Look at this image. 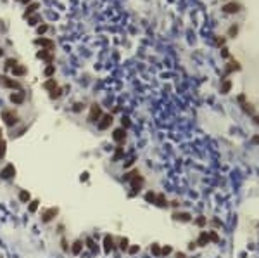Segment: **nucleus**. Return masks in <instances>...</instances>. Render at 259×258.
Returning a JSON list of instances; mask_svg holds the SVG:
<instances>
[{
	"instance_id": "obj_42",
	"label": "nucleus",
	"mask_w": 259,
	"mask_h": 258,
	"mask_svg": "<svg viewBox=\"0 0 259 258\" xmlns=\"http://www.w3.org/2000/svg\"><path fill=\"white\" fill-rule=\"evenodd\" d=\"M87 242H88V248L95 251V244H93V241H92V239H88V241H87Z\"/></svg>"
},
{
	"instance_id": "obj_35",
	"label": "nucleus",
	"mask_w": 259,
	"mask_h": 258,
	"mask_svg": "<svg viewBox=\"0 0 259 258\" xmlns=\"http://www.w3.org/2000/svg\"><path fill=\"white\" fill-rule=\"evenodd\" d=\"M209 241H213V242H218V241H220V236H218L214 230H211V232H209Z\"/></svg>"
},
{
	"instance_id": "obj_6",
	"label": "nucleus",
	"mask_w": 259,
	"mask_h": 258,
	"mask_svg": "<svg viewBox=\"0 0 259 258\" xmlns=\"http://www.w3.org/2000/svg\"><path fill=\"white\" fill-rule=\"evenodd\" d=\"M0 83H2L4 87H7V89H16V90H21V85H19L18 82H14V80L7 78L5 74H2V76H0Z\"/></svg>"
},
{
	"instance_id": "obj_14",
	"label": "nucleus",
	"mask_w": 259,
	"mask_h": 258,
	"mask_svg": "<svg viewBox=\"0 0 259 258\" xmlns=\"http://www.w3.org/2000/svg\"><path fill=\"white\" fill-rule=\"evenodd\" d=\"M223 11H225L226 14H233V12H239V11H240V5H239V4H226V5L223 7Z\"/></svg>"
},
{
	"instance_id": "obj_30",
	"label": "nucleus",
	"mask_w": 259,
	"mask_h": 258,
	"mask_svg": "<svg viewBox=\"0 0 259 258\" xmlns=\"http://www.w3.org/2000/svg\"><path fill=\"white\" fill-rule=\"evenodd\" d=\"M47 30H49V24H45V23H43V24H40V26L37 28V33H38V35H43Z\"/></svg>"
},
{
	"instance_id": "obj_38",
	"label": "nucleus",
	"mask_w": 259,
	"mask_h": 258,
	"mask_svg": "<svg viewBox=\"0 0 259 258\" xmlns=\"http://www.w3.org/2000/svg\"><path fill=\"white\" fill-rule=\"evenodd\" d=\"M171 251H173V249H171V246H164V248L161 249V255H164V257H166V255H169Z\"/></svg>"
},
{
	"instance_id": "obj_13",
	"label": "nucleus",
	"mask_w": 259,
	"mask_h": 258,
	"mask_svg": "<svg viewBox=\"0 0 259 258\" xmlns=\"http://www.w3.org/2000/svg\"><path fill=\"white\" fill-rule=\"evenodd\" d=\"M11 102H14V104H23V102H24V94L23 92L11 94Z\"/></svg>"
},
{
	"instance_id": "obj_1",
	"label": "nucleus",
	"mask_w": 259,
	"mask_h": 258,
	"mask_svg": "<svg viewBox=\"0 0 259 258\" xmlns=\"http://www.w3.org/2000/svg\"><path fill=\"white\" fill-rule=\"evenodd\" d=\"M2 120L5 121V125H7V127H14V125H18V123H19V116L12 109L2 111Z\"/></svg>"
},
{
	"instance_id": "obj_16",
	"label": "nucleus",
	"mask_w": 259,
	"mask_h": 258,
	"mask_svg": "<svg viewBox=\"0 0 259 258\" xmlns=\"http://www.w3.org/2000/svg\"><path fill=\"white\" fill-rule=\"evenodd\" d=\"M43 89H47V90H50V92H52V90H56V89H57V82L54 80V78H49V80L43 83Z\"/></svg>"
},
{
	"instance_id": "obj_23",
	"label": "nucleus",
	"mask_w": 259,
	"mask_h": 258,
	"mask_svg": "<svg viewBox=\"0 0 259 258\" xmlns=\"http://www.w3.org/2000/svg\"><path fill=\"white\" fill-rule=\"evenodd\" d=\"M138 173H140L138 170H131V172H128V173H125V180H126V182H130V180H131L133 177H137Z\"/></svg>"
},
{
	"instance_id": "obj_46",
	"label": "nucleus",
	"mask_w": 259,
	"mask_h": 258,
	"mask_svg": "<svg viewBox=\"0 0 259 258\" xmlns=\"http://www.w3.org/2000/svg\"><path fill=\"white\" fill-rule=\"evenodd\" d=\"M0 55H4V50H2V49H0Z\"/></svg>"
},
{
	"instance_id": "obj_32",
	"label": "nucleus",
	"mask_w": 259,
	"mask_h": 258,
	"mask_svg": "<svg viewBox=\"0 0 259 258\" xmlns=\"http://www.w3.org/2000/svg\"><path fill=\"white\" fill-rule=\"evenodd\" d=\"M61 94H62V90L57 87L56 90H52V92H50V99H59V97H61Z\"/></svg>"
},
{
	"instance_id": "obj_21",
	"label": "nucleus",
	"mask_w": 259,
	"mask_h": 258,
	"mask_svg": "<svg viewBox=\"0 0 259 258\" xmlns=\"http://www.w3.org/2000/svg\"><path fill=\"white\" fill-rule=\"evenodd\" d=\"M30 199H31V196H30L28 191H21V192H19V201H21V203H28Z\"/></svg>"
},
{
	"instance_id": "obj_29",
	"label": "nucleus",
	"mask_w": 259,
	"mask_h": 258,
	"mask_svg": "<svg viewBox=\"0 0 259 258\" xmlns=\"http://www.w3.org/2000/svg\"><path fill=\"white\" fill-rule=\"evenodd\" d=\"M145 201H147V203H156V194L149 191L147 194H145Z\"/></svg>"
},
{
	"instance_id": "obj_12",
	"label": "nucleus",
	"mask_w": 259,
	"mask_h": 258,
	"mask_svg": "<svg viewBox=\"0 0 259 258\" xmlns=\"http://www.w3.org/2000/svg\"><path fill=\"white\" fill-rule=\"evenodd\" d=\"M173 218H175V220H180V222H190L192 220L190 213H180V211H175V213H173Z\"/></svg>"
},
{
	"instance_id": "obj_20",
	"label": "nucleus",
	"mask_w": 259,
	"mask_h": 258,
	"mask_svg": "<svg viewBox=\"0 0 259 258\" xmlns=\"http://www.w3.org/2000/svg\"><path fill=\"white\" fill-rule=\"evenodd\" d=\"M38 7H40V5H38L37 2H35V4H31V5H28V9H26V12H24V18H30L33 12H37Z\"/></svg>"
},
{
	"instance_id": "obj_28",
	"label": "nucleus",
	"mask_w": 259,
	"mask_h": 258,
	"mask_svg": "<svg viewBox=\"0 0 259 258\" xmlns=\"http://www.w3.org/2000/svg\"><path fill=\"white\" fill-rule=\"evenodd\" d=\"M194 223H195L197 227H204V225L207 223V218H206V217H199V218H195V222H194Z\"/></svg>"
},
{
	"instance_id": "obj_2",
	"label": "nucleus",
	"mask_w": 259,
	"mask_h": 258,
	"mask_svg": "<svg viewBox=\"0 0 259 258\" xmlns=\"http://www.w3.org/2000/svg\"><path fill=\"white\" fill-rule=\"evenodd\" d=\"M102 118V109L99 104H92L90 106V113H88V121L90 123H99V120Z\"/></svg>"
},
{
	"instance_id": "obj_15",
	"label": "nucleus",
	"mask_w": 259,
	"mask_h": 258,
	"mask_svg": "<svg viewBox=\"0 0 259 258\" xmlns=\"http://www.w3.org/2000/svg\"><path fill=\"white\" fill-rule=\"evenodd\" d=\"M26 71H28V69H26L23 64H16V66L12 68V74H14V76H23V74H26Z\"/></svg>"
},
{
	"instance_id": "obj_27",
	"label": "nucleus",
	"mask_w": 259,
	"mask_h": 258,
	"mask_svg": "<svg viewBox=\"0 0 259 258\" xmlns=\"http://www.w3.org/2000/svg\"><path fill=\"white\" fill-rule=\"evenodd\" d=\"M150 251H152V255L161 257V248H159V244H152V246H150Z\"/></svg>"
},
{
	"instance_id": "obj_7",
	"label": "nucleus",
	"mask_w": 259,
	"mask_h": 258,
	"mask_svg": "<svg viewBox=\"0 0 259 258\" xmlns=\"http://www.w3.org/2000/svg\"><path fill=\"white\" fill-rule=\"evenodd\" d=\"M111 125H112V116L111 114H102V118H100L99 123H97L99 130H107Z\"/></svg>"
},
{
	"instance_id": "obj_25",
	"label": "nucleus",
	"mask_w": 259,
	"mask_h": 258,
	"mask_svg": "<svg viewBox=\"0 0 259 258\" xmlns=\"http://www.w3.org/2000/svg\"><path fill=\"white\" fill-rule=\"evenodd\" d=\"M38 204H40V201H37V199L30 203V206H28V210H30V213H35V211H37V210H38Z\"/></svg>"
},
{
	"instance_id": "obj_33",
	"label": "nucleus",
	"mask_w": 259,
	"mask_h": 258,
	"mask_svg": "<svg viewBox=\"0 0 259 258\" xmlns=\"http://www.w3.org/2000/svg\"><path fill=\"white\" fill-rule=\"evenodd\" d=\"M138 251H140V246H138V244H133V246H130L128 248L130 255H135V253H138Z\"/></svg>"
},
{
	"instance_id": "obj_34",
	"label": "nucleus",
	"mask_w": 259,
	"mask_h": 258,
	"mask_svg": "<svg viewBox=\"0 0 259 258\" xmlns=\"http://www.w3.org/2000/svg\"><path fill=\"white\" fill-rule=\"evenodd\" d=\"M230 89H232V83H230V82H225V83H223V87H221V92L223 94H228V92H230Z\"/></svg>"
},
{
	"instance_id": "obj_36",
	"label": "nucleus",
	"mask_w": 259,
	"mask_h": 258,
	"mask_svg": "<svg viewBox=\"0 0 259 258\" xmlns=\"http://www.w3.org/2000/svg\"><path fill=\"white\" fill-rule=\"evenodd\" d=\"M5 156V140H2L0 139V159Z\"/></svg>"
},
{
	"instance_id": "obj_41",
	"label": "nucleus",
	"mask_w": 259,
	"mask_h": 258,
	"mask_svg": "<svg viewBox=\"0 0 259 258\" xmlns=\"http://www.w3.org/2000/svg\"><path fill=\"white\" fill-rule=\"evenodd\" d=\"M251 142H252V144H254V146H259V135H254V137H252V140H251Z\"/></svg>"
},
{
	"instance_id": "obj_22",
	"label": "nucleus",
	"mask_w": 259,
	"mask_h": 258,
	"mask_svg": "<svg viewBox=\"0 0 259 258\" xmlns=\"http://www.w3.org/2000/svg\"><path fill=\"white\" fill-rule=\"evenodd\" d=\"M40 21H42V18H40L38 14H35V16H30V18H28V24H30V26H37Z\"/></svg>"
},
{
	"instance_id": "obj_11",
	"label": "nucleus",
	"mask_w": 259,
	"mask_h": 258,
	"mask_svg": "<svg viewBox=\"0 0 259 258\" xmlns=\"http://www.w3.org/2000/svg\"><path fill=\"white\" fill-rule=\"evenodd\" d=\"M37 57H40V59H45L49 64H52L54 62V54L50 52V50H42V52H38Z\"/></svg>"
},
{
	"instance_id": "obj_40",
	"label": "nucleus",
	"mask_w": 259,
	"mask_h": 258,
	"mask_svg": "<svg viewBox=\"0 0 259 258\" xmlns=\"http://www.w3.org/2000/svg\"><path fill=\"white\" fill-rule=\"evenodd\" d=\"M130 127V118H123V128L126 130Z\"/></svg>"
},
{
	"instance_id": "obj_9",
	"label": "nucleus",
	"mask_w": 259,
	"mask_h": 258,
	"mask_svg": "<svg viewBox=\"0 0 259 258\" xmlns=\"http://www.w3.org/2000/svg\"><path fill=\"white\" fill-rule=\"evenodd\" d=\"M112 139L121 146V144H125V139H126V130L125 128H116L114 130V133H112Z\"/></svg>"
},
{
	"instance_id": "obj_31",
	"label": "nucleus",
	"mask_w": 259,
	"mask_h": 258,
	"mask_svg": "<svg viewBox=\"0 0 259 258\" xmlns=\"http://www.w3.org/2000/svg\"><path fill=\"white\" fill-rule=\"evenodd\" d=\"M16 64H18V61H16V59H7V62H5V68H7V69H12Z\"/></svg>"
},
{
	"instance_id": "obj_8",
	"label": "nucleus",
	"mask_w": 259,
	"mask_h": 258,
	"mask_svg": "<svg viewBox=\"0 0 259 258\" xmlns=\"http://www.w3.org/2000/svg\"><path fill=\"white\" fill-rule=\"evenodd\" d=\"M57 213H59L57 208H49V210H45L43 215H42V222H43V223H49L50 220H54V217H57Z\"/></svg>"
},
{
	"instance_id": "obj_4",
	"label": "nucleus",
	"mask_w": 259,
	"mask_h": 258,
	"mask_svg": "<svg viewBox=\"0 0 259 258\" xmlns=\"http://www.w3.org/2000/svg\"><path fill=\"white\" fill-rule=\"evenodd\" d=\"M16 175V168H14V165H5L2 170H0V179H4V180H9V179H12Z\"/></svg>"
},
{
	"instance_id": "obj_24",
	"label": "nucleus",
	"mask_w": 259,
	"mask_h": 258,
	"mask_svg": "<svg viewBox=\"0 0 259 258\" xmlns=\"http://www.w3.org/2000/svg\"><path fill=\"white\" fill-rule=\"evenodd\" d=\"M121 156H123V147L119 146V147L116 149V152H114V156H112V161H119V159H121Z\"/></svg>"
},
{
	"instance_id": "obj_44",
	"label": "nucleus",
	"mask_w": 259,
	"mask_h": 258,
	"mask_svg": "<svg viewBox=\"0 0 259 258\" xmlns=\"http://www.w3.org/2000/svg\"><path fill=\"white\" fill-rule=\"evenodd\" d=\"M176 258H187V257L183 255V253H178V255H176Z\"/></svg>"
},
{
	"instance_id": "obj_47",
	"label": "nucleus",
	"mask_w": 259,
	"mask_h": 258,
	"mask_svg": "<svg viewBox=\"0 0 259 258\" xmlns=\"http://www.w3.org/2000/svg\"><path fill=\"white\" fill-rule=\"evenodd\" d=\"M0 137H2V130H0Z\"/></svg>"
},
{
	"instance_id": "obj_10",
	"label": "nucleus",
	"mask_w": 259,
	"mask_h": 258,
	"mask_svg": "<svg viewBox=\"0 0 259 258\" xmlns=\"http://www.w3.org/2000/svg\"><path fill=\"white\" fill-rule=\"evenodd\" d=\"M197 246H206V244H209V232H206L202 230L201 234H199V237H197Z\"/></svg>"
},
{
	"instance_id": "obj_3",
	"label": "nucleus",
	"mask_w": 259,
	"mask_h": 258,
	"mask_svg": "<svg viewBox=\"0 0 259 258\" xmlns=\"http://www.w3.org/2000/svg\"><path fill=\"white\" fill-rule=\"evenodd\" d=\"M130 184H131V189H133V191L130 192V196L133 198V196H135V194H137V192H138V191L142 189V185H144V177H142V175L138 173L137 177H133V179L130 180Z\"/></svg>"
},
{
	"instance_id": "obj_18",
	"label": "nucleus",
	"mask_w": 259,
	"mask_h": 258,
	"mask_svg": "<svg viewBox=\"0 0 259 258\" xmlns=\"http://www.w3.org/2000/svg\"><path fill=\"white\" fill-rule=\"evenodd\" d=\"M156 204L161 206V208H166L168 201H166V198H164V194H156Z\"/></svg>"
},
{
	"instance_id": "obj_19",
	"label": "nucleus",
	"mask_w": 259,
	"mask_h": 258,
	"mask_svg": "<svg viewBox=\"0 0 259 258\" xmlns=\"http://www.w3.org/2000/svg\"><path fill=\"white\" fill-rule=\"evenodd\" d=\"M111 249H112V237L111 236H106L104 237V251L106 253H111Z\"/></svg>"
},
{
	"instance_id": "obj_17",
	"label": "nucleus",
	"mask_w": 259,
	"mask_h": 258,
	"mask_svg": "<svg viewBox=\"0 0 259 258\" xmlns=\"http://www.w3.org/2000/svg\"><path fill=\"white\" fill-rule=\"evenodd\" d=\"M81 249H83V242H81V241H74L73 246H71L73 255H80V253H81Z\"/></svg>"
},
{
	"instance_id": "obj_5",
	"label": "nucleus",
	"mask_w": 259,
	"mask_h": 258,
	"mask_svg": "<svg viewBox=\"0 0 259 258\" xmlns=\"http://www.w3.org/2000/svg\"><path fill=\"white\" fill-rule=\"evenodd\" d=\"M35 45H42V47H45L50 52H54V49H56V42L50 40V38H37L35 40Z\"/></svg>"
},
{
	"instance_id": "obj_37",
	"label": "nucleus",
	"mask_w": 259,
	"mask_h": 258,
	"mask_svg": "<svg viewBox=\"0 0 259 258\" xmlns=\"http://www.w3.org/2000/svg\"><path fill=\"white\" fill-rule=\"evenodd\" d=\"M128 244H130L128 239H126V237H123V239H121V249H123V251H125V249H128V248H130Z\"/></svg>"
},
{
	"instance_id": "obj_39",
	"label": "nucleus",
	"mask_w": 259,
	"mask_h": 258,
	"mask_svg": "<svg viewBox=\"0 0 259 258\" xmlns=\"http://www.w3.org/2000/svg\"><path fill=\"white\" fill-rule=\"evenodd\" d=\"M81 109H83V104H81V102H76V104H74V108H73V111H74V113H80Z\"/></svg>"
},
{
	"instance_id": "obj_26",
	"label": "nucleus",
	"mask_w": 259,
	"mask_h": 258,
	"mask_svg": "<svg viewBox=\"0 0 259 258\" xmlns=\"http://www.w3.org/2000/svg\"><path fill=\"white\" fill-rule=\"evenodd\" d=\"M54 73H56V66H54V64H49V66L45 68V76H52Z\"/></svg>"
},
{
	"instance_id": "obj_45",
	"label": "nucleus",
	"mask_w": 259,
	"mask_h": 258,
	"mask_svg": "<svg viewBox=\"0 0 259 258\" xmlns=\"http://www.w3.org/2000/svg\"><path fill=\"white\" fill-rule=\"evenodd\" d=\"M21 2H23V4H28V2H30V0H21Z\"/></svg>"
},
{
	"instance_id": "obj_43",
	"label": "nucleus",
	"mask_w": 259,
	"mask_h": 258,
	"mask_svg": "<svg viewBox=\"0 0 259 258\" xmlns=\"http://www.w3.org/2000/svg\"><path fill=\"white\" fill-rule=\"evenodd\" d=\"M133 163H135L133 159H130V161H126V163H125V168H128V166H131V165H133Z\"/></svg>"
}]
</instances>
